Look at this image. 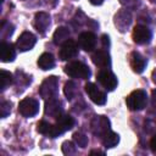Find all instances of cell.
Returning a JSON list of instances; mask_svg holds the SVG:
<instances>
[{"instance_id": "cell-24", "label": "cell", "mask_w": 156, "mask_h": 156, "mask_svg": "<svg viewBox=\"0 0 156 156\" xmlns=\"http://www.w3.org/2000/svg\"><path fill=\"white\" fill-rule=\"evenodd\" d=\"M63 93L66 95V98L68 100H72L77 96L78 94V89H77V85L74 82H67L65 84V88H63Z\"/></svg>"}, {"instance_id": "cell-3", "label": "cell", "mask_w": 156, "mask_h": 156, "mask_svg": "<svg viewBox=\"0 0 156 156\" xmlns=\"http://www.w3.org/2000/svg\"><path fill=\"white\" fill-rule=\"evenodd\" d=\"M57 88H58V79L55 76H50L48 78H45L39 88V94L41 98L44 99H50L54 98L57 93Z\"/></svg>"}, {"instance_id": "cell-18", "label": "cell", "mask_w": 156, "mask_h": 156, "mask_svg": "<svg viewBox=\"0 0 156 156\" xmlns=\"http://www.w3.org/2000/svg\"><path fill=\"white\" fill-rule=\"evenodd\" d=\"M56 126L60 128V130L62 133H65L66 130H69L73 128L74 126V119L73 117H71L69 115H61L56 118Z\"/></svg>"}, {"instance_id": "cell-7", "label": "cell", "mask_w": 156, "mask_h": 156, "mask_svg": "<svg viewBox=\"0 0 156 156\" xmlns=\"http://www.w3.org/2000/svg\"><path fill=\"white\" fill-rule=\"evenodd\" d=\"M98 80H99V83H100L106 90H108V91L115 90V89L117 88V84H118L116 76H115L110 69H107V68H106V69H101V71L98 73Z\"/></svg>"}, {"instance_id": "cell-17", "label": "cell", "mask_w": 156, "mask_h": 156, "mask_svg": "<svg viewBox=\"0 0 156 156\" xmlns=\"http://www.w3.org/2000/svg\"><path fill=\"white\" fill-rule=\"evenodd\" d=\"M146 63H147V60L141 54H139L136 51L132 52V55H130V67L133 68L134 72L141 73L145 69Z\"/></svg>"}, {"instance_id": "cell-4", "label": "cell", "mask_w": 156, "mask_h": 156, "mask_svg": "<svg viewBox=\"0 0 156 156\" xmlns=\"http://www.w3.org/2000/svg\"><path fill=\"white\" fill-rule=\"evenodd\" d=\"M18 112L23 117H33L39 112V101L33 98H26L18 104Z\"/></svg>"}, {"instance_id": "cell-30", "label": "cell", "mask_w": 156, "mask_h": 156, "mask_svg": "<svg viewBox=\"0 0 156 156\" xmlns=\"http://www.w3.org/2000/svg\"><path fill=\"white\" fill-rule=\"evenodd\" d=\"M11 112V104L9 101H1L0 104V116L1 118H5Z\"/></svg>"}, {"instance_id": "cell-36", "label": "cell", "mask_w": 156, "mask_h": 156, "mask_svg": "<svg viewBox=\"0 0 156 156\" xmlns=\"http://www.w3.org/2000/svg\"><path fill=\"white\" fill-rule=\"evenodd\" d=\"M93 5H101L104 2V0H89Z\"/></svg>"}, {"instance_id": "cell-9", "label": "cell", "mask_w": 156, "mask_h": 156, "mask_svg": "<svg viewBox=\"0 0 156 156\" xmlns=\"http://www.w3.org/2000/svg\"><path fill=\"white\" fill-rule=\"evenodd\" d=\"M85 91H87L88 96L90 98V100L96 105H104L107 100L106 94L102 90H100L98 88V85H95L94 83L85 84Z\"/></svg>"}, {"instance_id": "cell-5", "label": "cell", "mask_w": 156, "mask_h": 156, "mask_svg": "<svg viewBox=\"0 0 156 156\" xmlns=\"http://www.w3.org/2000/svg\"><path fill=\"white\" fill-rule=\"evenodd\" d=\"M90 129L94 135L101 138L110 130V119L105 116H95L90 123Z\"/></svg>"}, {"instance_id": "cell-2", "label": "cell", "mask_w": 156, "mask_h": 156, "mask_svg": "<svg viewBox=\"0 0 156 156\" xmlns=\"http://www.w3.org/2000/svg\"><path fill=\"white\" fill-rule=\"evenodd\" d=\"M65 72L72 77V78H78V79H88L91 74L89 67L80 62V61H73L69 62L66 67H65Z\"/></svg>"}, {"instance_id": "cell-8", "label": "cell", "mask_w": 156, "mask_h": 156, "mask_svg": "<svg viewBox=\"0 0 156 156\" xmlns=\"http://www.w3.org/2000/svg\"><path fill=\"white\" fill-rule=\"evenodd\" d=\"M151 38H152V32L150 30L149 27H146L144 24L136 26L133 30V40L136 44H140V45L147 44V43H150Z\"/></svg>"}, {"instance_id": "cell-22", "label": "cell", "mask_w": 156, "mask_h": 156, "mask_svg": "<svg viewBox=\"0 0 156 156\" xmlns=\"http://www.w3.org/2000/svg\"><path fill=\"white\" fill-rule=\"evenodd\" d=\"M13 29H15V27L11 23H9L6 21H2L1 24H0V38H1V41H5L7 38H10L12 35V33H13Z\"/></svg>"}, {"instance_id": "cell-26", "label": "cell", "mask_w": 156, "mask_h": 156, "mask_svg": "<svg viewBox=\"0 0 156 156\" xmlns=\"http://www.w3.org/2000/svg\"><path fill=\"white\" fill-rule=\"evenodd\" d=\"M52 128H54V126H52V124H50V123H49V122H46V121H40V122L38 123V132H39L40 134H44V135H49V136H51Z\"/></svg>"}, {"instance_id": "cell-27", "label": "cell", "mask_w": 156, "mask_h": 156, "mask_svg": "<svg viewBox=\"0 0 156 156\" xmlns=\"http://www.w3.org/2000/svg\"><path fill=\"white\" fill-rule=\"evenodd\" d=\"M73 141H74V144H76L77 146L85 147V146H88V141H89V140H88V136H87L85 134L77 132V133L73 134Z\"/></svg>"}, {"instance_id": "cell-20", "label": "cell", "mask_w": 156, "mask_h": 156, "mask_svg": "<svg viewBox=\"0 0 156 156\" xmlns=\"http://www.w3.org/2000/svg\"><path fill=\"white\" fill-rule=\"evenodd\" d=\"M38 66L39 68H41L43 71H48V69H51L54 66H55V58L49 52H44L39 56L38 58Z\"/></svg>"}, {"instance_id": "cell-13", "label": "cell", "mask_w": 156, "mask_h": 156, "mask_svg": "<svg viewBox=\"0 0 156 156\" xmlns=\"http://www.w3.org/2000/svg\"><path fill=\"white\" fill-rule=\"evenodd\" d=\"M78 44L84 51H93L96 45V37L93 32H83L78 37Z\"/></svg>"}, {"instance_id": "cell-6", "label": "cell", "mask_w": 156, "mask_h": 156, "mask_svg": "<svg viewBox=\"0 0 156 156\" xmlns=\"http://www.w3.org/2000/svg\"><path fill=\"white\" fill-rule=\"evenodd\" d=\"M132 21H133L132 13L128 10H119L113 17V23L121 33H124L130 27Z\"/></svg>"}, {"instance_id": "cell-32", "label": "cell", "mask_w": 156, "mask_h": 156, "mask_svg": "<svg viewBox=\"0 0 156 156\" xmlns=\"http://www.w3.org/2000/svg\"><path fill=\"white\" fill-rule=\"evenodd\" d=\"M101 43H102L104 48H108V45H110V38H108V35L104 34V35L101 37Z\"/></svg>"}, {"instance_id": "cell-14", "label": "cell", "mask_w": 156, "mask_h": 156, "mask_svg": "<svg viewBox=\"0 0 156 156\" xmlns=\"http://www.w3.org/2000/svg\"><path fill=\"white\" fill-rule=\"evenodd\" d=\"M50 23H51V21H50V15L49 13H46V12H38V13H35L34 27H35V29L39 33L44 34L48 30Z\"/></svg>"}, {"instance_id": "cell-1", "label": "cell", "mask_w": 156, "mask_h": 156, "mask_svg": "<svg viewBox=\"0 0 156 156\" xmlns=\"http://www.w3.org/2000/svg\"><path fill=\"white\" fill-rule=\"evenodd\" d=\"M126 104L129 107V110H132V111H140L147 104V95L141 89L134 90L126 99Z\"/></svg>"}, {"instance_id": "cell-33", "label": "cell", "mask_w": 156, "mask_h": 156, "mask_svg": "<svg viewBox=\"0 0 156 156\" xmlns=\"http://www.w3.org/2000/svg\"><path fill=\"white\" fill-rule=\"evenodd\" d=\"M150 149H151L154 152H156V134H154V136H152L151 140H150Z\"/></svg>"}, {"instance_id": "cell-39", "label": "cell", "mask_w": 156, "mask_h": 156, "mask_svg": "<svg viewBox=\"0 0 156 156\" xmlns=\"http://www.w3.org/2000/svg\"><path fill=\"white\" fill-rule=\"evenodd\" d=\"M151 2H154V4H156V0H150Z\"/></svg>"}, {"instance_id": "cell-10", "label": "cell", "mask_w": 156, "mask_h": 156, "mask_svg": "<svg viewBox=\"0 0 156 156\" xmlns=\"http://www.w3.org/2000/svg\"><path fill=\"white\" fill-rule=\"evenodd\" d=\"M44 112L46 116L49 117H52V118H57L58 116L62 115L63 112V108H62V102L56 99L55 96L54 98H50L46 100L45 102V107H44Z\"/></svg>"}, {"instance_id": "cell-34", "label": "cell", "mask_w": 156, "mask_h": 156, "mask_svg": "<svg viewBox=\"0 0 156 156\" xmlns=\"http://www.w3.org/2000/svg\"><path fill=\"white\" fill-rule=\"evenodd\" d=\"M151 105H152V107L156 108V90H152V93H151Z\"/></svg>"}, {"instance_id": "cell-28", "label": "cell", "mask_w": 156, "mask_h": 156, "mask_svg": "<svg viewBox=\"0 0 156 156\" xmlns=\"http://www.w3.org/2000/svg\"><path fill=\"white\" fill-rule=\"evenodd\" d=\"M16 85L17 87H27L29 83H30V77L26 76L23 72H20L17 71L16 72Z\"/></svg>"}, {"instance_id": "cell-15", "label": "cell", "mask_w": 156, "mask_h": 156, "mask_svg": "<svg viewBox=\"0 0 156 156\" xmlns=\"http://www.w3.org/2000/svg\"><path fill=\"white\" fill-rule=\"evenodd\" d=\"M91 60H93L94 65L100 68H108L111 66V57H110L108 52L105 50H96L93 54Z\"/></svg>"}, {"instance_id": "cell-21", "label": "cell", "mask_w": 156, "mask_h": 156, "mask_svg": "<svg viewBox=\"0 0 156 156\" xmlns=\"http://www.w3.org/2000/svg\"><path fill=\"white\" fill-rule=\"evenodd\" d=\"M101 141H102V145L105 147H115L118 143H119V135L112 130H108L106 134H104L101 136Z\"/></svg>"}, {"instance_id": "cell-25", "label": "cell", "mask_w": 156, "mask_h": 156, "mask_svg": "<svg viewBox=\"0 0 156 156\" xmlns=\"http://www.w3.org/2000/svg\"><path fill=\"white\" fill-rule=\"evenodd\" d=\"M145 130L150 134L156 133V115L149 113V116L145 119Z\"/></svg>"}, {"instance_id": "cell-23", "label": "cell", "mask_w": 156, "mask_h": 156, "mask_svg": "<svg viewBox=\"0 0 156 156\" xmlns=\"http://www.w3.org/2000/svg\"><path fill=\"white\" fill-rule=\"evenodd\" d=\"M12 74L5 69H1L0 71V90L4 91L7 87H10L12 84Z\"/></svg>"}, {"instance_id": "cell-16", "label": "cell", "mask_w": 156, "mask_h": 156, "mask_svg": "<svg viewBox=\"0 0 156 156\" xmlns=\"http://www.w3.org/2000/svg\"><path fill=\"white\" fill-rule=\"evenodd\" d=\"M16 57L15 46L11 43L1 41L0 44V58L2 62H12Z\"/></svg>"}, {"instance_id": "cell-35", "label": "cell", "mask_w": 156, "mask_h": 156, "mask_svg": "<svg viewBox=\"0 0 156 156\" xmlns=\"http://www.w3.org/2000/svg\"><path fill=\"white\" fill-rule=\"evenodd\" d=\"M90 155H105V154L102 151H100V150H91Z\"/></svg>"}, {"instance_id": "cell-19", "label": "cell", "mask_w": 156, "mask_h": 156, "mask_svg": "<svg viewBox=\"0 0 156 156\" xmlns=\"http://www.w3.org/2000/svg\"><path fill=\"white\" fill-rule=\"evenodd\" d=\"M69 35H71V33L67 27H58L52 35V40L56 45H62L65 41H67L69 39Z\"/></svg>"}, {"instance_id": "cell-37", "label": "cell", "mask_w": 156, "mask_h": 156, "mask_svg": "<svg viewBox=\"0 0 156 156\" xmlns=\"http://www.w3.org/2000/svg\"><path fill=\"white\" fill-rule=\"evenodd\" d=\"M151 78H152V82L156 84V69L152 71V73H151Z\"/></svg>"}, {"instance_id": "cell-12", "label": "cell", "mask_w": 156, "mask_h": 156, "mask_svg": "<svg viewBox=\"0 0 156 156\" xmlns=\"http://www.w3.org/2000/svg\"><path fill=\"white\" fill-rule=\"evenodd\" d=\"M77 54H78V46H77L76 41L72 39H68L67 41H65L62 44L60 52H58V56L62 61H67V60L76 57Z\"/></svg>"}, {"instance_id": "cell-38", "label": "cell", "mask_w": 156, "mask_h": 156, "mask_svg": "<svg viewBox=\"0 0 156 156\" xmlns=\"http://www.w3.org/2000/svg\"><path fill=\"white\" fill-rule=\"evenodd\" d=\"M45 2L46 4H50V5H56V2H57V0H45Z\"/></svg>"}, {"instance_id": "cell-29", "label": "cell", "mask_w": 156, "mask_h": 156, "mask_svg": "<svg viewBox=\"0 0 156 156\" xmlns=\"http://www.w3.org/2000/svg\"><path fill=\"white\" fill-rule=\"evenodd\" d=\"M62 152L65 155H74L77 152V147L72 141H65L62 144Z\"/></svg>"}, {"instance_id": "cell-11", "label": "cell", "mask_w": 156, "mask_h": 156, "mask_svg": "<svg viewBox=\"0 0 156 156\" xmlns=\"http://www.w3.org/2000/svg\"><path fill=\"white\" fill-rule=\"evenodd\" d=\"M37 43V37L30 32H23L16 41V46L20 51H28L33 49Z\"/></svg>"}, {"instance_id": "cell-31", "label": "cell", "mask_w": 156, "mask_h": 156, "mask_svg": "<svg viewBox=\"0 0 156 156\" xmlns=\"http://www.w3.org/2000/svg\"><path fill=\"white\" fill-rule=\"evenodd\" d=\"M119 2L127 9H135L139 5V0H119Z\"/></svg>"}]
</instances>
